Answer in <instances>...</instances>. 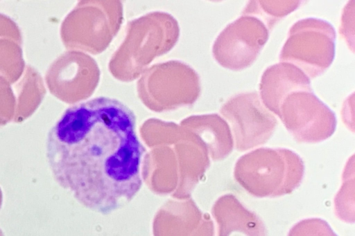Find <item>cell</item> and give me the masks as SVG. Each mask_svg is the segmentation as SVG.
<instances>
[{
	"label": "cell",
	"instance_id": "3",
	"mask_svg": "<svg viewBox=\"0 0 355 236\" xmlns=\"http://www.w3.org/2000/svg\"><path fill=\"white\" fill-rule=\"evenodd\" d=\"M336 37L329 22L313 17L300 19L291 27L279 60L295 65L309 78H314L333 62Z\"/></svg>",
	"mask_w": 355,
	"mask_h": 236
},
{
	"label": "cell",
	"instance_id": "2",
	"mask_svg": "<svg viewBox=\"0 0 355 236\" xmlns=\"http://www.w3.org/2000/svg\"><path fill=\"white\" fill-rule=\"evenodd\" d=\"M304 173L301 157L285 148H257L241 156L234 170L241 186L259 198L291 193L300 185Z\"/></svg>",
	"mask_w": 355,
	"mask_h": 236
},
{
	"label": "cell",
	"instance_id": "4",
	"mask_svg": "<svg viewBox=\"0 0 355 236\" xmlns=\"http://www.w3.org/2000/svg\"><path fill=\"white\" fill-rule=\"evenodd\" d=\"M278 116L300 143L324 141L334 134L336 128L334 112L312 90L289 93L280 106Z\"/></svg>",
	"mask_w": 355,
	"mask_h": 236
},
{
	"label": "cell",
	"instance_id": "1",
	"mask_svg": "<svg viewBox=\"0 0 355 236\" xmlns=\"http://www.w3.org/2000/svg\"><path fill=\"white\" fill-rule=\"evenodd\" d=\"M144 152L134 112L105 96L67 108L46 142L55 182L83 206L101 215L124 207L139 192Z\"/></svg>",
	"mask_w": 355,
	"mask_h": 236
},
{
	"label": "cell",
	"instance_id": "11",
	"mask_svg": "<svg viewBox=\"0 0 355 236\" xmlns=\"http://www.w3.org/2000/svg\"><path fill=\"white\" fill-rule=\"evenodd\" d=\"M311 230H314V234L319 235H334L328 224L320 219H306L298 223L292 228L289 235H309Z\"/></svg>",
	"mask_w": 355,
	"mask_h": 236
},
{
	"label": "cell",
	"instance_id": "5",
	"mask_svg": "<svg viewBox=\"0 0 355 236\" xmlns=\"http://www.w3.org/2000/svg\"><path fill=\"white\" fill-rule=\"evenodd\" d=\"M269 37V30L259 18L242 15L220 32L213 46V55L225 69L241 71L257 60Z\"/></svg>",
	"mask_w": 355,
	"mask_h": 236
},
{
	"label": "cell",
	"instance_id": "10",
	"mask_svg": "<svg viewBox=\"0 0 355 236\" xmlns=\"http://www.w3.org/2000/svg\"><path fill=\"white\" fill-rule=\"evenodd\" d=\"M354 177H349L348 179L345 178L343 186L335 199L336 214L346 222L354 221Z\"/></svg>",
	"mask_w": 355,
	"mask_h": 236
},
{
	"label": "cell",
	"instance_id": "8",
	"mask_svg": "<svg viewBox=\"0 0 355 236\" xmlns=\"http://www.w3.org/2000/svg\"><path fill=\"white\" fill-rule=\"evenodd\" d=\"M219 226V235L240 232L247 235H265L266 227L261 219L247 209L232 194L220 197L214 208Z\"/></svg>",
	"mask_w": 355,
	"mask_h": 236
},
{
	"label": "cell",
	"instance_id": "9",
	"mask_svg": "<svg viewBox=\"0 0 355 236\" xmlns=\"http://www.w3.org/2000/svg\"><path fill=\"white\" fill-rule=\"evenodd\" d=\"M300 3V1H250L242 15L259 18L270 30L277 21L295 11Z\"/></svg>",
	"mask_w": 355,
	"mask_h": 236
},
{
	"label": "cell",
	"instance_id": "7",
	"mask_svg": "<svg viewBox=\"0 0 355 236\" xmlns=\"http://www.w3.org/2000/svg\"><path fill=\"white\" fill-rule=\"evenodd\" d=\"M311 91L309 78L295 65L282 62L268 67L262 74L260 84V97L263 105L279 115L284 99L291 93Z\"/></svg>",
	"mask_w": 355,
	"mask_h": 236
},
{
	"label": "cell",
	"instance_id": "6",
	"mask_svg": "<svg viewBox=\"0 0 355 236\" xmlns=\"http://www.w3.org/2000/svg\"><path fill=\"white\" fill-rule=\"evenodd\" d=\"M220 111L232 127L235 147L239 152L266 143L277 125L276 118L263 105L257 92L231 97Z\"/></svg>",
	"mask_w": 355,
	"mask_h": 236
}]
</instances>
